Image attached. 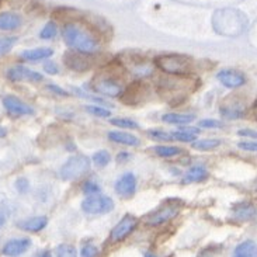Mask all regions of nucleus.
I'll return each instance as SVG.
<instances>
[{
	"mask_svg": "<svg viewBox=\"0 0 257 257\" xmlns=\"http://www.w3.org/2000/svg\"><path fill=\"white\" fill-rule=\"evenodd\" d=\"M247 17L237 9H221L216 10L212 17V27L215 33L223 37H239L247 28Z\"/></svg>",
	"mask_w": 257,
	"mask_h": 257,
	"instance_id": "obj_1",
	"label": "nucleus"
},
{
	"mask_svg": "<svg viewBox=\"0 0 257 257\" xmlns=\"http://www.w3.org/2000/svg\"><path fill=\"white\" fill-rule=\"evenodd\" d=\"M163 77L158 83V93L163 100H166L170 105H180L188 94L195 90L194 80L188 79V76H173Z\"/></svg>",
	"mask_w": 257,
	"mask_h": 257,
	"instance_id": "obj_2",
	"label": "nucleus"
},
{
	"mask_svg": "<svg viewBox=\"0 0 257 257\" xmlns=\"http://www.w3.org/2000/svg\"><path fill=\"white\" fill-rule=\"evenodd\" d=\"M63 41L72 51L82 54H94L98 49L97 38L93 33H89L73 23L66 24L62 30Z\"/></svg>",
	"mask_w": 257,
	"mask_h": 257,
	"instance_id": "obj_3",
	"label": "nucleus"
},
{
	"mask_svg": "<svg viewBox=\"0 0 257 257\" xmlns=\"http://www.w3.org/2000/svg\"><path fill=\"white\" fill-rule=\"evenodd\" d=\"M112 68H105L98 72L96 76L91 80V89L103 94L107 97H121V94L124 93V86H122V76Z\"/></svg>",
	"mask_w": 257,
	"mask_h": 257,
	"instance_id": "obj_4",
	"label": "nucleus"
},
{
	"mask_svg": "<svg viewBox=\"0 0 257 257\" xmlns=\"http://www.w3.org/2000/svg\"><path fill=\"white\" fill-rule=\"evenodd\" d=\"M153 63L163 73L173 76H188L194 70L193 58L181 54H166V55L156 56L153 59Z\"/></svg>",
	"mask_w": 257,
	"mask_h": 257,
	"instance_id": "obj_5",
	"label": "nucleus"
},
{
	"mask_svg": "<svg viewBox=\"0 0 257 257\" xmlns=\"http://www.w3.org/2000/svg\"><path fill=\"white\" fill-rule=\"evenodd\" d=\"M89 170H90V159L83 155H76L63 163L59 170V176L65 181H73L80 179Z\"/></svg>",
	"mask_w": 257,
	"mask_h": 257,
	"instance_id": "obj_6",
	"label": "nucleus"
},
{
	"mask_svg": "<svg viewBox=\"0 0 257 257\" xmlns=\"http://www.w3.org/2000/svg\"><path fill=\"white\" fill-rule=\"evenodd\" d=\"M82 209L83 212L89 215H103L108 214L114 209V201L107 195H101L100 193L94 195H89L84 198L82 202Z\"/></svg>",
	"mask_w": 257,
	"mask_h": 257,
	"instance_id": "obj_7",
	"label": "nucleus"
},
{
	"mask_svg": "<svg viewBox=\"0 0 257 257\" xmlns=\"http://www.w3.org/2000/svg\"><path fill=\"white\" fill-rule=\"evenodd\" d=\"M63 63L70 70L87 72L96 65V61L91 56V54H82V52H76V51H69L63 55Z\"/></svg>",
	"mask_w": 257,
	"mask_h": 257,
	"instance_id": "obj_8",
	"label": "nucleus"
},
{
	"mask_svg": "<svg viewBox=\"0 0 257 257\" xmlns=\"http://www.w3.org/2000/svg\"><path fill=\"white\" fill-rule=\"evenodd\" d=\"M149 96V89L142 80L135 82L126 87L124 93L121 94V101L126 105H135L139 103H144Z\"/></svg>",
	"mask_w": 257,
	"mask_h": 257,
	"instance_id": "obj_9",
	"label": "nucleus"
},
{
	"mask_svg": "<svg viewBox=\"0 0 257 257\" xmlns=\"http://www.w3.org/2000/svg\"><path fill=\"white\" fill-rule=\"evenodd\" d=\"M6 77L13 82V83H19V82H41L44 76L41 73L35 72V70L30 69L27 66H23V65H16L9 68L6 72Z\"/></svg>",
	"mask_w": 257,
	"mask_h": 257,
	"instance_id": "obj_10",
	"label": "nucleus"
},
{
	"mask_svg": "<svg viewBox=\"0 0 257 257\" xmlns=\"http://www.w3.org/2000/svg\"><path fill=\"white\" fill-rule=\"evenodd\" d=\"M137 225H138V219L134 215L128 214L112 228L111 233H110V240H111L112 243L122 242L124 239H126L135 230Z\"/></svg>",
	"mask_w": 257,
	"mask_h": 257,
	"instance_id": "obj_11",
	"label": "nucleus"
},
{
	"mask_svg": "<svg viewBox=\"0 0 257 257\" xmlns=\"http://www.w3.org/2000/svg\"><path fill=\"white\" fill-rule=\"evenodd\" d=\"M3 107L6 108V111L13 115V117H21V115H33L35 110L26 101H23L21 98L16 97L13 94H7L3 97Z\"/></svg>",
	"mask_w": 257,
	"mask_h": 257,
	"instance_id": "obj_12",
	"label": "nucleus"
},
{
	"mask_svg": "<svg viewBox=\"0 0 257 257\" xmlns=\"http://www.w3.org/2000/svg\"><path fill=\"white\" fill-rule=\"evenodd\" d=\"M179 212H180V207L179 205L169 204V205H165V207H162L158 211H155L151 215L146 216L145 222L149 226H159V225H163V223L169 222L170 219H173Z\"/></svg>",
	"mask_w": 257,
	"mask_h": 257,
	"instance_id": "obj_13",
	"label": "nucleus"
},
{
	"mask_svg": "<svg viewBox=\"0 0 257 257\" xmlns=\"http://www.w3.org/2000/svg\"><path fill=\"white\" fill-rule=\"evenodd\" d=\"M216 79L228 89H237L246 83V77L242 72L235 69H222L216 73Z\"/></svg>",
	"mask_w": 257,
	"mask_h": 257,
	"instance_id": "obj_14",
	"label": "nucleus"
},
{
	"mask_svg": "<svg viewBox=\"0 0 257 257\" xmlns=\"http://www.w3.org/2000/svg\"><path fill=\"white\" fill-rule=\"evenodd\" d=\"M115 193L122 198H130L137 193V177L134 173H125L115 181Z\"/></svg>",
	"mask_w": 257,
	"mask_h": 257,
	"instance_id": "obj_15",
	"label": "nucleus"
},
{
	"mask_svg": "<svg viewBox=\"0 0 257 257\" xmlns=\"http://www.w3.org/2000/svg\"><path fill=\"white\" fill-rule=\"evenodd\" d=\"M121 65L125 68V70H131L135 75L138 76H146L151 73V66L148 65L145 61V58L142 56H134L132 54H128L126 59H121Z\"/></svg>",
	"mask_w": 257,
	"mask_h": 257,
	"instance_id": "obj_16",
	"label": "nucleus"
},
{
	"mask_svg": "<svg viewBox=\"0 0 257 257\" xmlns=\"http://www.w3.org/2000/svg\"><path fill=\"white\" fill-rule=\"evenodd\" d=\"M30 247H31V239L19 237V239H12V240L6 242L2 253L7 257H19L24 254Z\"/></svg>",
	"mask_w": 257,
	"mask_h": 257,
	"instance_id": "obj_17",
	"label": "nucleus"
},
{
	"mask_svg": "<svg viewBox=\"0 0 257 257\" xmlns=\"http://www.w3.org/2000/svg\"><path fill=\"white\" fill-rule=\"evenodd\" d=\"M52 55H54V49L48 48V47H41V48H33L23 51L20 54V58L23 61H27V62H38V61L48 59Z\"/></svg>",
	"mask_w": 257,
	"mask_h": 257,
	"instance_id": "obj_18",
	"label": "nucleus"
},
{
	"mask_svg": "<svg viewBox=\"0 0 257 257\" xmlns=\"http://www.w3.org/2000/svg\"><path fill=\"white\" fill-rule=\"evenodd\" d=\"M48 225V218L47 216H33V218H28L24 221L17 222V226L21 230H26V232H31V233H37L42 230L45 226Z\"/></svg>",
	"mask_w": 257,
	"mask_h": 257,
	"instance_id": "obj_19",
	"label": "nucleus"
},
{
	"mask_svg": "<svg viewBox=\"0 0 257 257\" xmlns=\"http://www.w3.org/2000/svg\"><path fill=\"white\" fill-rule=\"evenodd\" d=\"M208 170L201 165H195V166L190 167L187 173L183 177V183L190 184V183H202L208 179Z\"/></svg>",
	"mask_w": 257,
	"mask_h": 257,
	"instance_id": "obj_20",
	"label": "nucleus"
},
{
	"mask_svg": "<svg viewBox=\"0 0 257 257\" xmlns=\"http://www.w3.org/2000/svg\"><path fill=\"white\" fill-rule=\"evenodd\" d=\"M108 139L111 142L119 144V145L125 146H138L139 138H137L135 135H132L130 132L124 131H110L108 132Z\"/></svg>",
	"mask_w": 257,
	"mask_h": 257,
	"instance_id": "obj_21",
	"label": "nucleus"
},
{
	"mask_svg": "<svg viewBox=\"0 0 257 257\" xmlns=\"http://www.w3.org/2000/svg\"><path fill=\"white\" fill-rule=\"evenodd\" d=\"M21 17L19 14L6 12L0 14V30L2 31H13L21 26Z\"/></svg>",
	"mask_w": 257,
	"mask_h": 257,
	"instance_id": "obj_22",
	"label": "nucleus"
},
{
	"mask_svg": "<svg viewBox=\"0 0 257 257\" xmlns=\"http://www.w3.org/2000/svg\"><path fill=\"white\" fill-rule=\"evenodd\" d=\"M195 119L194 114H181V112H169L162 115V121L167 124H176V125H186Z\"/></svg>",
	"mask_w": 257,
	"mask_h": 257,
	"instance_id": "obj_23",
	"label": "nucleus"
},
{
	"mask_svg": "<svg viewBox=\"0 0 257 257\" xmlns=\"http://www.w3.org/2000/svg\"><path fill=\"white\" fill-rule=\"evenodd\" d=\"M256 250V243L253 240H244L236 246L233 251V257H253Z\"/></svg>",
	"mask_w": 257,
	"mask_h": 257,
	"instance_id": "obj_24",
	"label": "nucleus"
},
{
	"mask_svg": "<svg viewBox=\"0 0 257 257\" xmlns=\"http://www.w3.org/2000/svg\"><path fill=\"white\" fill-rule=\"evenodd\" d=\"M219 145H221V141L219 139H197L194 142H191L193 149H195V151H202V152L214 151Z\"/></svg>",
	"mask_w": 257,
	"mask_h": 257,
	"instance_id": "obj_25",
	"label": "nucleus"
},
{
	"mask_svg": "<svg viewBox=\"0 0 257 257\" xmlns=\"http://www.w3.org/2000/svg\"><path fill=\"white\" fill-rule=\"evenodd\" d=\"M243 107L237 104H225L221 107V114L228 119H239L243 117Z\"/></svg>",
	"mask_w": 257,
	"mask_h": 257,
	"instance_id": "obj_26",
	"label": "nucleus"
},
{
	"mask_svg": "<svg viewBox=\"0 0 257 257\" xmlns=\"http://www.w3.org/2000/svg\"><path fill=\"white\" fill-rule=\"evenodd\" d=\"M153 152L156 153L160 158H173V156H177L180 155L181 149L177 148V146H169V145H159L152 148Z\"/></svg>",
	"mask_w": 257,
	"mask_h": 257,
	"instance_id": "obj_27",
	"label": "nucleus"
},
{
	"mask_svg": "<svg viewBox=\"0 0 257 257\" xmlns=\"http://www.w3.org/2000/svg\"><path fill=\"white\" fill-rule=\"evenodd\" d=\"M253 215H254V207L250 204H240L235 208V216L237 219H242V221L250 219Z\"/></svg>",
	"mask_w": 257,
	"mask_h": 257,
	"instance_id": "obj_28",
	"label": "nucleus"
},
{
	"mask_svg": "<svg viewBox=\"0 0 257 257\" xmlns=\"http://www.w3.org/2000/svg\"><path fill=\"white\" fill-rule=\"evenodd\" d=\"M84 110L89 112V114H91V115L98 117V118H108V117L111 115L110 110H107L104 107H98V105L96 104L84 105Z\"/></svg>",
	"mask_w": 257,
	"mask_h": 257,
	"instance_id": "obj_29",
	"label": "nucleus"
},
{
	"mask_svg": "<svg viewBox=\"0 0 257 257\" xmlns=\"http://www.w3.org/2000/svg\"><path fill=\"white\" fill-rule=\"evenodd\" d=\"M56 34H58V27H56L55 23H52V21H49L47 23L44 28L41 30V33H40V37H41L42 40H52V38H55Z\"/></svg>",
	"mask_w": 257,
	"mask_h": 257,
	"instance_id": "obj_30",
	"label": "nucleus"
},
{
	"mask_svg": "<svg viewBox=\"0 0 257 257\" xmlns=\"http://www.w3.org/2000/svg\"><path fill=\"white\" fill-rule=\"evenodd\" d=\"M110 160H111V156H110V153L107 152V151H98V152L93 155V162L98 167L107 166L110 163Z\"/></svg>",
	"mask_w": 257,
	"mask_h": 257,
	"instance_id": "obj_31",
	"label": "nucleus"
},
{
	"mask_svg": "<svg viewBox=\"0 0 257 257\" xmlns=\"http://www.w3.org/2000/svg\"><path fill=\"white\" fill-rule=\"evenodd\" d=\"M56 257H77V251L72 244H59L56 247Z\"/></svg>",
	"mask_w": 257,
	"mask_h": 257,
	"instance_id": "obj_32",
	"label": "nucleus"
},
{
	"mask_svg": "<svg viewBox=\"0 0 257 257\" xmlns=\"http://www.w3.org/2000/svg\"><path fill=\"white\" fill-rule=\"evenodd\" d=\"M110 122H111L112 125L119 126V128H125V130H137V128H139L138 122L130 118H112L110 119Z\"/></svg>",
	"mask_w": 257,
	"mask_h": 257,
	"instance_id": "obj_33",
	"label": "nucleus"
},
{
	"mask_svg": "<svg viewBox=\"0 0 257 257\" xmlns=\"http://www.w3.org/2000/svg\"><path fill=\"white\" fill-rule=\"evenodd\" d=\"M172 135H173V139H176V141L187 142V144L188 142H194V141H197V137H198V135H194V134H190V132L186 131H181V130L172 132Z\"/></svg>",
	"mask_w": 257,
	"mask_h": 257,
	"instance_id": "obj_34",
	"label": "nucleus"
},
{
	"mask_svg": "<svg viewBox=\"0 0 257 257\" xmlns=\"http://www.w3.org/2000/svg\"><path fill=\"white\" fill-rule=\"evenodd\" d=\"M222 126L223 122L218 121V119H201L198 122V128H204V130H218Z\"/></svg>",
	"mask_w": 257,
	"mask_h": 257,
	"instance_id": "obj_35",
	"label": "nucleus"
},
{
	"mask_svg": "<svg viewBox=\"0 0 257 257\" xmlns=\"http://www.w3.org/2000/svg\"><path fill=\"white\" fill-rule=\"evenodd\" d=\"M17 41L16 37H10V38H0V55H5L10 49L13 48V45Z\"/></svg>",
	"mask_w": 257,
	"mask_h": 257,
	"instance_id": "obj_36",
	"label": "nucleus"
},
{
	"mask_svg": "<svg viewBox=\"0 0 257 257\" xmlns=\"http://www.w3.org/2000/svg\"><path fill=\"white\" fill-rule=\"evenodd\" d=\"M83 193L87 195H94L100 193V186H98L96 181H86L83 184Z\"/></svg>",
	"mask_w": 257,
	"mask_h": 257,
	"instance_id": "obj_37",
	"label": "nucleus"
},
{
	"mask_svg": "<svg viewBox=\"0 0 257 257\" xmlns=\"http://www.w3.org/2000/svg\"><path fill=\"white\" fill-rule=\"evenodd\" d=\"M148 135L151 138L156 139V141H172L173 139V135L169 134V132L158 131V130H153V131H148Z\"/></svg>",
	"mask_w": 257,
	"mask_h": 257,
	"instance_id": "obj_38",
	"label": "nucleus"
},
{
	"mask_svg": "<svg viewBox=\"0 0 257 257\" xmlns=\"http://www.w3.org/2000/svg\"><path fill=\"white\" fill-rule=\"evenodd\" d=\"M16 188H17V191L20 194H26L28 190H30V183H28L27 179L20 177V179H17V181H16Z\"/></svg>",
	"mask_w": 257,
	"mask_h": 257,
	"instance_id": "obj_39",
	"label": "nucleus"
},
{
	"mask_svg": "<svg viewBox=\"0 0 257 257\" xmlns=\"http://www.w3.org/2000/svg\"><path fill=\"white\" fill-rule=\"evenodd\" d=\"M237 148L242 149V151H247V152H257V142L253 141H243V142H239Z\"/></svg>",
	"mask_w": 257,
	"mask_h": 257,
	"instance_id": "obj_40",
	"label": "nucleus"
},
{
	"mask_svg": "<svg viewBox=\"0 0 257 257\" xmlns=\"http://www.w3.org/2000/svg\"><path fill=\"white\" fill-rule=\"evenodd\" d=\"M82 257H96L97 256V247L93 246V244H84L82 247Z\"/></svg>",
	"mask_w": 257,
	"mask_h": 257,
	"instance_id": "obj_41",
	"label": "nucleus"
},
{
	"mask_svg": "<svg viewBox=\"0 0 257 257\" xmlns=\"http://www.w3.org/2000/svg\"><path fill=\"white\" fill-rule=\"evenodd\" d=\"M47 89H48L49 91H52V93L56 94V96H61V97H69L70 96V93H68L66 90L61 89L59 86H55V84H48V86H47Z\"/></svg>",
	"mask_w": 257,
	"mask_h": 257,
	"instance_id": "obj_42",
	"label": "nucleus"
},
{
	"mask_svg": "<svg viewBox=\"0 0 257 257\" xmlns=\"http://www.w3.org/2000/svg\"><path fill=\"white\" fill-rule=\"evenodd\" d=\"M44 70L48 73V75H58L59 73V68L55 62L52 61H48V62L44 63Z\"/></svg>",
	"mask_w": 257,
	"mask_h": 257,
	"instance_id": "obj_43",
	"label": "nucleus"
},
{
	"mask_svg": "<svg viewBox=\"0 0 257 257\" xmlns=\"http://www.w3.org/2000/svg\"><path fill=\"white\" fill-rule=\"evenodd\" d=\"M237 135L242 137V138H257V131H253V130H240V131H237Z\"/></svg>",
	"mask_w": 257,
	"mask_h": 257,
	"instance_id": "obj_44",
	"label": "nucleus"
},
{
	"mask_svg": "<svg viewBox=\"0 0 257 257\" xmlns=\"http://www.w3.org/2000/svg\"><path fill=\"white\" fill-rule=\"evenodd\" d=\"M130 159V155L128 153H119L118 156H117V162H125V160Z\"/></svg>",
	"mask_w": 257,
	"mask_h": 257,
	"instance_id": "obj_45",
	"label": "nucleus"
},
{
	"mask_svg": "<svg viewBox=\"0 0 257 257\" xmlns=\"http://www.w3.org/2000/svg\"><path fill=\"white\" fill-rule=\"evenodd\" d=\"M5 223H6V215L0 211V229L5 226Z\"/></svg>",
	"mask_w": 257,
	"mask_h": 257,
	"instance_id": "obj_46",
	"label": "nucleus"
},
{
	"mask_svg": "<svg viewBox=\"0 0 257 257\" xmlns=\"http://www.w3.org/2000/svg\"><path fill=\"white\" fill-rule=\"evenodd\" d=\"M6 135H7V131L3 128V126L0 125V138H5Z\"/></svg>",
	"mask_w": 257,
	"mask_h": 257,
	"instance_id": "obj_47",
	"label": "nucleus"
},
{
	"mask_svg": "<svg viewBox=\"0 0 257 257\" xmlns=\"http://www.w3.org/2000/svg\"><path fill=\"white\" fill-rule=\"evenodd\" d=\"M38 257H52V254H51V251H44V253L40 254Z\"/></svg>",
	"mask_w": 257,
	"mask_h": 257,
	"instance_id": "obj_48",
	"label": "nucleus"
},
{
	"mask_svg": "<svg viewBox=\"0 0 257 257\" xmlns=\"http://www.w3.org/2000/svg\"><path fill=\"white\" fill-rule=\"evenodd\" d=\"M145 257H156L153 253H151V251H148V253H145Z\"/></svg>",
	"mask_w": 257,
	"mask_h": 257,
	"instance_id": "obj_49",
	"label": "nucleus"
},
{
	"mask_svg": "<svg viewBox=\"0 0 257 257\" xmlns=\"http://www.w3.org/2000/svg\"><path fill=\"white\" fill-rule=\"evenodd\" d=\"M253 257H257V249L254 250V254H253Z\"/></svg>",
	"mask_w": 257,
	"mask_h": 257,
	"instance_id": "obj_50",
	"label": "nucleus"
}]
</instances>
